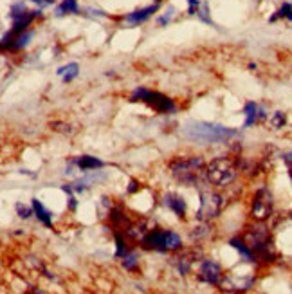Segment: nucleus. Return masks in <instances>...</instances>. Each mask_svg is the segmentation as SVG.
<instances>
[{
  "instance_id": "nucleus-28",
  "label": "nucleus",
  "mask_w": 292,
  "mask_h": 294,
  "mask_svg": "<svg viewBox=\"0 0 292 294\" xmlns=\"http://www.w3.org/2000/svg\"><path fill=\"white\" fill-rule=\"evenodd\" d=\"M137 182H135V181H130V188H128V191H130V193H133V191H135V190H137Z\"/></svg>"
},
{
  "instance_id": "nucleus-8",
  "label": "nucleus",
  "mask_w": 292,
  "mask_h": 294,
  "mask_svg": "<svg viewBox=\"0 0 292 294\" xmlns=\"http://www.w3.org/2000/svg\"><path fill=\"white\" fill-rule=\"evenodd\" d=\"M142 247L155 249V251H168L166 231H150V233L142 238Z\"/></svg>"
},
{
  "instance_id": "nucleus-25",
  "label": "nucleus",
  "mask_w": 292,
  "mask_h": 294,
  "mask_svg": "<svg viewBox=\"0 0 292 294\" xmlns=\"http://www.w3.org/2000/svg\"><path fill=\"white\" fill-rule=\"evenodd\" d=\"M283 121H285L283 114H281V112H276V117H274V126H281V125H283Z\"/></svg>"
},
{
  "instance_id": "nucleus-12",
  "label": "nucleus",
  "mask_w": 292,
  "mask_h": 294,
  "mask_svg": "<svg viewBox=\"0 0 292 294\" xmlns=\"http://www.w3.org/2000/svg\"><path fill=\"white\" fill-rule=\"evenodd\" d=\"M33 209H35V215L38 216V220L42 222L43 226L47 228H52V220H51V213L43 208V204L40 202L38 199H33Z\"/></svg>"
},
{
  "instance_id": "nucleus-10",
  "label": "nucleus",
  "mask_w": 292,
  "mask_h": 294,
  "mask_svg": "<svg viewBox=\"0 0 292 294\" xmlns=\"http://www.w3.org/2000/svg\"><path fill=\"white\" fill-rule=\"evenodd\" d=\"M164 202H166L168 208L175 211V215H177V216H184V213H186V202L181 199V197H177V195L168 193L166 197H164Z\"/></svg>"
},
{
  "instance_id": "nucleus-5",
  "label": "nucleus",
  "mask_w": 292,
  "mask_h": 294,
  "mask_svg": "<svg viewBox=\"0 0 292 294\" xmlns=\"http://www.w3.org/2000/svg\"><path fill=\"white\" fill-rule=\"evenodd\" d=\"M272 211V197L267 190H260L253 202V216L258 220H263Z\"/></svg>"
},
{
  "instance_id": "nucleus-2",
  "label": "nucleus",
  "mask_w": 292,
  "mask_h": 294,
  "mask_svg": "<svg viewBox=\"0 0 292 294\" xmlns=\"http://www.w3.org/2000/svg\"><path fill=\"white\" fill-rule=\"evenodd\" d=\"M132 101H142V103L150 105L154 110L161 114H170L175 110V105L170 98H166L161 92L155 91H146V89H135L132 94Z\"/></svg>"
},
{
  "instance_id": "nucleus-14",
  "label": "nucleus",
  "mask_w": 292,
  "mask_h": 294,
  "mask_svg": "<svg viewBox=\"0 0 292 294\" xmlns=\"http://www.w3.org/2000/svg\"><path fill=\"white\" fill-rule=\"evenodd\" d=\"M233 247H235V249H237L238 253H240L242 256H244L245 260H254V253H253V249H249V247L245 246L244 242H242V240H238V238H233L231 242Z\"/></svg>"
},
{
  "instance_id": "nucleus-1",
  "label": "nucleus",
  "mask_w": 292,
  "mask_h": 294,
  "mask_svg": "<svg viewBox=\"0 0 292 294\" xmlns=\"http://www.w3.org/2000/svg\"><path fill=\"white\" fill-rule=\"evenodd\" d=\"M186 137L198 141V143H226L231 137L237 135L233 128L215 123H204V121H189L182 128Z\"/></svg>"
},
{
  "instance_id": "nucleus-22",
  "label": "nucleus",
  "mask_w": 292,
  "mask_h": 294,
  "mask_svg": "<svg viewBox=\"0 0 292 294\" xmlns=\"http://www.w3.org/2000/svg\"><path fill=\"white\" fill-rule=\"evenodd\" d=\"M116 244H117V256H125L126 255V247H125V240H123V235L116 233Z\"/></svg>"
},
{
  "instance_id": "nucleus-15",
  "label": "nucleus",
  "mask_w": 292,
  "mask_h": 294,
  "mask_svg": "<svg viewBox=\"0 0 292 294\" xmlns=\"http://www.w3.org/2000/svg\"><path fill=\"white\" fill-rule=\"evenodd\" d=\"M65 13H78V2L76 0H63V2L58 6L56 15L61 17V15H65Z\"/></svg>"
},
{
  "instance_id": "nucleus-13",
  "label": "nucleus",
  "mask_w": 292,
  "mask_h": 294,
  "mask_svg": "<svg viewBox=\"0 0 292 294\" xmlns=\"http://www.w3.org/2000/svg\"><path fill=\"white\" fill-rule=\"evenodd\" d=\"M78 63H69V65H65V67H60L58 69V74L60 76H63V82L65 83H69V82H72L74 78L78 76Z\"/></svg>"
},
{
  "instance_id": "nucleus-17",
  "label": "nucleus",
  "mask_w": 292,
  "mask_h": 294,
  "mask_svg": "<svg viewBox=\"0 0 292 294\" xmlns=\"http://www.w3.org/2000/svg\"><path fill=\"white\" fill-rule=\"evenodd\" d=\"M181 237L173 231H166V247L168 251H173V249H179L181 247Z\"/></svg>"
},
{
  "instance_id": "nucleus-3",
  "label": "nucleus",
  "mask_w": 292,
  "mask_h": 294,
  "mask_svg": "<svg viewBox=\"0 0 292 294\" xmlns=\"http://www.w3.org/2000/svg\"><path fill=\"white\" fill-rule=\"evenodd\" d=\"M235 177H237V170L226 159H215L207 166V181L216 186H226L235 181Z\"/></svg>"
},
{
  "instance_id": "nucleus-26",
  "label": "nucleus",
  "mask_w": 292,
  "mask_h": 294,
  "mask_svg": "<svg viewBox=\"0 0 292 294\" xmlns=\"http://www.w3.org/2000/svg\"><path fill=\"white\" fill-rule=\"evenodd\" d=\"M33 2H35V4H38V6H42V8L54 4V0H33Z\"/></svg>"
},
{
  "instance_id": "nucleus-24",
  "label": "nucleus",
  "mask_w": 292,
  "mask_h": 294,
  "mask_svg": "<svg viewBox=\"0 0 292 294\" xmlns=\"http://www.w3.org/2000/svg\"><path fill=\"white\" fill-rule=\"evenodd\" d=\"M173 11H175V9H173L172 6H170V9H168V15H164L163 18H159V24H161V26H166L168 22L172 20V17H173Z\"/></svg>"
},
{
  "instance_id": "nucleus-6",
  "label": "nucleus",
  "mask_w": 292,
  "mask_h": 294,
  "mask_svg": "<svg viewBox=\"0 0 292 294\" xmlns=\"http://www.w3.org/2000/svg\"><path fill=\"white\" fill-rule=\"evenodd\" d=\"M200 278L209 285H218L220 280H222V269L218 264L206 260L204 264L200 265Z\"/></svg>"
},
{
  "instance_id": "nucleus-18",
  "label": "nucleus",
  "mask_w": 292,
  "mask_h": 294,
  "mask_svg": "<svg viewBox=\"0 0 292 294\" xmlns=\"http://www.w3.org/2000/svg\"><path fill=\"white\" fill-rule=\"evenodd\" d=\"M29 13L27 11V8H26V4L24 2H17V4H13L11 6V20H18V18H22V17H26V15Z\"/></svg>"
},
{
  "instance_id": "nucleus-20",
  "label": "nucleus",
  "mask_w": 292,
  "mask_h": 294,
  "mask_svg": "<svg viewBox=\"0 0 292 294\" xmlns=\"http://www.w3.org/2000/svg\"><path fill=\"white\" fill-rule=\"evenodd\" d=\"M279 17L292 20V6H290V4H283V6H281V9L278 11V15H276V17H272V18H271V22H274L276 18H279Z\"/></svg>"
},
{
  "instance_id": "nucleus-27",
  "label": "nucleus",
  "mask_w": 292,
  "mask_h": 294,
  "mask_svg": "<svg viewBox=\"0 0 292 294\" xmlns=\"http://www.w3.org/2000/svg\"><path fill=\"white\" fill-rule=\"evenodd\" d=\"M189 2V13H195V9L198 8V0H188Z\"/></svg>"
},
{
  "instance_id": "nucleus-19",
  "label": "nucleus",
  "mask_w": 292,
  "mask_h": 294,
  "mask_svg": "<svg viewBox=\"0 0 292 294\" xmlns=\"http://www.w3.org/2000/svg\"><path fill=\"white\" fill-rule=\"evenodd\" d=\"M31 36H33V33H31V31H26V33L18 35L17 40H15V43H13V47H11V49H22V47H26L27 43H29Z\"/></svg>"
},
{
  "instance_id": "nucleus-11",
  "label": "nucleus",
  "mask_w": 292,
  "mask_h": 294,
  "mask_svg": "<svg viewBox=\"0 0 292 294\" xmlns=\"http://www.w3.org/2000/svg\"><path fill=\"white\" fill-rule=\"evenodd\" d=\"M78 165V168L82 170V172H87V170H96V168H103V161L96 159V157H91V156H83L80 157L78 161H74Z\"/></svg>"
},
{
  "instance_id": "nucleus-16",
  "label": "nucleus",
  "mask_w": 292,
  "mask_h": 294,
  "mask_svg": "<svg viewBox=\"0 0 292 294\" xmlns=\"http://www.w3.org/2000/svg\"><path fill=\"white\" fill-rule=\"evenodd\" d=\"M258 119V107L254 103L245 105V126L254 125V121Z\"/></svg>"
},
{
  "instance_id": "nucleus-9",
  "label": "nucleus",
  "mask_w": 292,
  "mask_h": 294,
  "mask_svg": "<svg viewBox=\"0 0 292 294\" xmlns=\"http://www.w3.org/2000/svg\"><path fill=\"white\" fill-rule=\"evenodd\" d=\"M157 9H159V4L148 6V8H144V9H137V11L126 15L125 20L128 22V24H132V26H137V24H142L144 20H148V18L152 17V13H155Z\"/></svg>"
},
{
  "instance_id": "nucleus-7",
  "label": "nucleus",
  "mask_w": 292,
  "mask_h": 294,
  "mask_svg": "<svg viewBox=\"0 0 292 294\" xmlns=\"http://www.w3.org/2000/svg\"><path fill=\"white\" fill-rule=\"evenodd\" d=\"M202 166V161L200 159H182V161H177V163H173L172 170L175 175H179V173H182V181H189L188 175H195V172H197L198 168Z\"/></svg>"
},
{
  "instance_id": "nucleus-4",
  "label": "nucleus",
  "mask_w": 292,
  "mask_h": 294,
  "mask_svg": "<svg viewBox=\"0 0 292 294\" xmlns=\"http://www.w3.org/2000/svg\"><path fill=\"white\" fill-rule=\"evenodd\" d=\"M220 208H222V199H220L216 193H213V191H204V193L200 195V211H198V216H200V218L216 216Z\"/></svg>"
},
{
  "instance_id": "nucleus-21",
  "label": "nucleus",
  "mask_w": 292,
  "mask_h": 294,
  "mask_svg": "<svg viewBox=\"0 0 292 294\" xmlns=\"http://www.w3.org/2000/svg\"><path fill=\"white\" fill-rule=\"evenodd\" d=\"M123 267L128 269V271H135V267H137V255H125Z\"/></svg>"
},
{
  "instance_id": "nucleus-23",
  "label": "nucleus",
  "mask_w": 292,
  "mask_h": 294,
  "mask_svg": "<svg viewBox=\"0 0 292 294\" xmlns=\"http://www.w3.org/2000/svg\"><path fill=\"white\" fill-rule=\"evenodd\" d=\"M17 211H18V215H20L22 218H29V216L33 215V211H35V209L27 208V206H22V204H17Z\"/></svg>"
}]
</instances>
